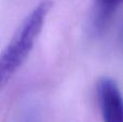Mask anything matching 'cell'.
I'll list each match as a JSON object with an SVG mask.
<instances>
[{"label":"cell","mask_w":123,"mask_h":122,"mask_svg":"<svg viewBox=\"0 0 123 122\" xmlns=\"http://www.w3.org/2000/svg\"><path fill=\"white\" fill-rule=\"evenodd\" d=\"M53 1L42 0L24 18L13 38L0 57V82L4 86L12 76L24 64L34 48L50 13Z\"/></svg>","instance_id":"1"},{"label":"cell","mask_w":123,"mask_h":122,"mask_svg":"<svg viewBox=\"0 0 123 122\" xmlns=\"http://www.w3.org/2000/svg\"><path fill=\"white\" fill-rule=\"evenodd\" d=\"M121 38H122V41H123V24H122V27H121Z\"/></svg>","instance_id":"4"},{"label":"cell","mask_w":123,"mask_h":122,"mask_svg":"<svg viewBox=\"0 0 123 122\" xmlns=\"http://www.w3.org/2000/svg\"><path fill=\"white\" fill-rule=\"evenodd\" d=\"M93 17H92V29L94 34H100L113 16L115 12L123 3V0H95Z\"/></svg>","instance_id":"3"},{"label":"cell","mask_w":123,"mask_h":122,"mask_svg":"<svg viewBox=\"0 0 123 122\" xmlns=\"http://www.w3.org/2000/svg\"><path fill=\"white\" fill-rule=\"evenodd\" d=\"M97 95L104 122H123V95L117 82L104 77L97 82Z\"/></svg>","instance_id":"2"}]
</instances>
